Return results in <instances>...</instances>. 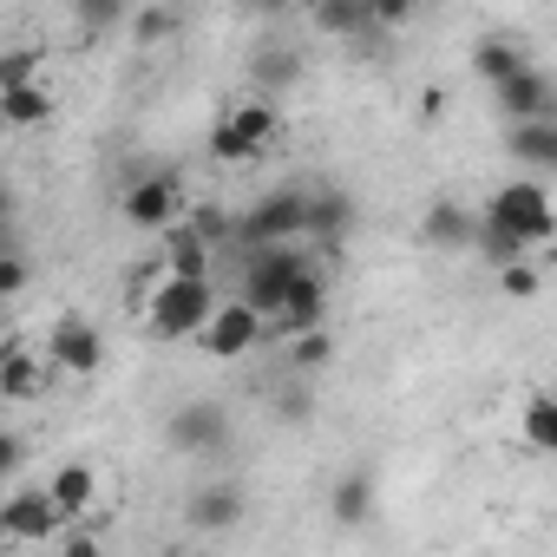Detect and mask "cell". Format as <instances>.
<instances>
[{
  "instance_id": "1",
  "label": "cell",
  "mask_w": 557,
  "mask_h": 557,
  "mask_svg": "<svg viewBox=\"0 0 557 557\" xmlns=\"http://www.w3.org/2000/svg\"><path fill=\"white\" fill-rule=\"evenodd\" d=\"M210 309H216L210 275H164V283L145 296V335L151 342H197Z\"/></svg>"
},
{
  "instance_id": "2",
  "label": "cell",
  "mask_w": 557,
  "mask_h": 557,
  "mask_svg": "<svg viewBox=\"0 0 557 557\" xmlns=\"http://www.w3.org/2000/svg\"><path fill=\"white\" fill-rule=\"evenodd\" d=\"M275 138H283V119H275L269 99H243L230 106L216 125H210V158L216 164H256L275 151Z\"/></svg>"
},
{
  "instance_id": "3",
  "label": "cell",
  "mask_w": 557,
  "mask_h": 557,
  "mask_svg": "<svg viewBox=\"0 0 557 557\" xmlns=\"http://www.w3.org/2000/svg\"><path fill=\"white\" fill-rule=\"evenodd\" d=\"M479 216L505 223V230H511V236H518L524 249L550 243V230H557V210H550V190H544V177H518V184L492 190V203H485Z\"/></svg>"
},
{
  "instance_id": "4",
  "label": "cell",
  "mask_w": 557,
  "mask_h": 557,
  "mask_svg": "<svg viewBox=\"0 0 557 557\" xmlns=\"http://www.w3.org/2000/svg\"><path fill=\"white\" fill-rule=\"evenodd\" d=\"M296 269H309L302 243H249V262H243V302L269 322V309L283 302V289L296 283Z\"/></svg>"
},
{
  "instance_id": "5",
  "label": "cell",
  "mask_w": 557,
  "mask_h": 557,
  "mask_svg": "<svg viewBox=\"0 0 557 557\" xmlns=\"http://www.w3.org/2000/svg\"><path fill=\"white\" fill-rule=\"evenodd\" d=\"M309 236V190H269L249 216H243V243H302Z\"/></svg>"
},
{
  "instance_id": "6",
  "label": "cell",
  "mask_w": 557,
  "mask_h": 557,
  "mask_svg": "<svg viewBox=\"0 0 557 557\" xmlns=\"http://www.w3.org/2000/svg\"><path fill=\"white\" fill-rule=\"evenodd\" d=\"M262 335H269V329H262V315H256L243 296L216 302V309H210V322L197 329V342H203V355H210V361H236V355H249Z\"/></svg>"
},
{
  "instance_id": "7",
  "label": "cell",
  "mask_w": 557,
  "mask_h": 557,
  "mask_svg": "<svg viewBox=\"0 0 557 557\" xmlns=\"http://www.w3.org/2000/svg\"><path fill=\"white\" fill-rule=\"evenodd\" d=\"M40 348H47V361L66 368V374H99V368H106V335H99V322H86V315H60Z\"/></svg>"
},
{
  "instance_id": "8",
  "label": "cell",
  "mask_w": 557,
  "mask_h": 557,
  "mask_svg": "<svg viewBox=\"0 0 557 557\" xmlns=\"http://www.w3.org/2000/svg\"><path fill=\"white\" fill-rule=\"evenodd\" d=\"M60 524H66V518H60V505L47 498V485H27V492H14V498H0V537H8V544H53Z\"/></svg>"
},
{
  "instance_id": "9",
  "label": "cell",
  "mask_w": 557,
  "mask_h": 557,
  "mask_svg": "<svg viewBox=\"0 0 557 557\" xmlns=\"http://www.w3.org/2000/svg\"><path fill=\"white\" fill-rule=\"evenodd\" d=\"M315 322H329V283H322L315 269H296V283L283 289V302L269 309V322H262V329L289 342V335H302V329H315Z\"/></svg>"
},
{
  "instance_id": "10",
  "label": "cell",
  "mask_w": 557,
  "mask_h": 557,
  "mask_svg": "<svg viewBox=\"0 0 557 557\" xmlns=\"http://www.w3.org/2000/svg\"><path fill=\"white\" fill-rule=\"evenodd\" d=\"M177 203H184V184L171 177V171H151V177H132V190H125V223L132 230H171L177 223Z\"/></svg>"
},
{
  "instance_id": "11",
  "label": "cell",
  "mask_w": 557,
  "mask_h": 557,
  "mask_svg": "<svg viewBox=\"0 0 557 557\" xmlns=\"http://www.w3.org/2000/svg\"><path fill=\"white\" fill-rule=\"evenodd\" d=\"M164 440H171L177 453H223V446H230V413H223L216 400H190V407H177V413L164 420Z\"/></svg>"
},
{
  "instance_id": "12",
  "label": "cell",
  "mask_w": 557,
  "mask_h": 557,
  "mask_svg": "<svg viewBox=\"0 0 557 557\" xmlns=\"http://www.w3.org/2000/svg\"><path fill=\"white\" fill-rule=\"evenodd\" d=\"M47 381H53L47 348H27V342H8V335H0V394H8V400H40Z\"/></svg>"
},
{
  "instance_id": "13",
  "label": "cell",
  "mask_w": 557,
  "mask_h": 557,
  "mask_svg": "<svg viewBox=\"0 0 557 557\" xmlns=\"http://www.w3.org/2000/svg\"><path fill=\"white\" fill-rule=\"evenodd\" d=\"M492 99H498V112H505V119H544V112H557L550 73H537L531 60H524L511 79H498V86H492Z\"/></svg>"
},
{
  "instance_id": "14",
  "label": "cell",
  "mask_w": 557,
  "mask_h": 557,
  "mask_svg": "<svg viewBox=\"0 0 557 557\" xmlns=\"http://www.w3.org/2000/svg\"><path fill=\"white\" fill-rule=\"evenodd\" d=\"M505 151H511L518 164H531L537 177H544V171H557V112H544V119H511Z\"/></svg>"
},
{
  "instance_id": "15",
  "label": "cell",
  "mask_w": 557,
  "mask_h": 557,
  "mask_svg": "<svg viewBox=\"0 0 557 557\" xmlns=\"http://www.w3.org/2000/svg\"><path fill=\"white\" fill-rule=\"evenodd\" d=\"M47 498L60 505V518H86V511L99 505V466H92V459H66V466H53Z\"/></svg>"
},
{
  "instance_id": "16",
  "label": "cell",
  "mask_w": 557,
  "mask_h": 557,
  "mask_svg": "<svg viewBox=\"0 0 557 557\" xmlns=\"http://www.w3.org/2000/svg\"><path fill=\"white\" fill-rule=\"evenodd\" d=\"M184 524H190V531H230V524H243V492H236V485H203V492H190V498H184Z\"/></svg>"
},
{
  "instance_id": "17",
  "label": "cell",
  "mask_w": 557,
  "mask_h": 557,
  "mask_svg": "<svg viewBox=\"0 0 557 557\" xmlns=\"http://www.w3.org/2000/svg\"><path fill=\"white\" fill-rule=\"evenodd\" d=\"M53 119V92L34 79V86H0V125H14V132H40Z\"/></svg>"
},
{
  "instance_id": "18",
  "label": "cell",
  "mask_w": 557,
  "mask_h": 557,
  "mask_svg": "<svg viewBox=\"0 0 557 557\" xmlns=\"http://www.w3.org/2000/svg\"><path fill=\"white\" fill-rule=\"evenodd\" d=\"M472 230H479V216L472 210H459V203H433L426 210V223H420V236H426V249H472Z\"/></svg>"
},
{
  "instance_id": "19",
  "label": "cell",
  "mask_w": 557,
  "mask_h": 557,
  "mask_svg": "<svg viewBox=\"0 0 557 557\" xmlns=\"http://www.w3.org/2000/svg\"><path fill=\"white\" fill-rule=\"evenodd\" d=\"M348 223H355V203H348V197H335V190H309V236H302V243H335Z\"/></svg>"
},
{
  "instance_id": "20",
  "label": "cell",
  "mask_w": 557,
  "mask_h": 557,
  "mask_svg": "<svg viewBox=\"0 0 557 557\" xmlns=\"http://www.w3.org/2000/svg\"><path fill=\"white\" fill-rule=\"evenodd\" d=\"M524 66V53H518V40H505V34H485L479 47H472V73L485 79V86H498V79H511Z\"/></svg>"
},
{
  "instance_id": "21",
  "label": "cell",
  "mask_w": 557,
  "mask_h": 557,
  "mask_svg": "<svg viewBox=\"0 0 557 557\" xmlns=\"http://www.w3.org/2000/svg\"><path fill=\"white\" fill-rule=\"evenodd\" d=\"M164 275H210V243H203V230H177V236H171Z\"/></svg>"
},
{
  "instance_id": "22",
  "label": "cell",
  "mask_w": 557,
  "mask_h": 557,
  "mask_svg": "<svg viewBox=\"0 0 557 557\" xmlns=\"http://www.w3.org/2000/svg\"><path fill=\"white\" fill-rule=\"evenodd\" d=\"M524 446L550 453L557 446V400L550 394H524Z\"/></svg>"
},
{
  "instance_id": "23",
  "label": "cell",
  "mask_w": 557,
  "mask_h": 557,
  "mask_svg": "<svg viewBox=\"0 0 557 557\" xmlns=\"http://www.w3.org/2000/svg\"><path fill=\"white\" fill-rule=\"evenodd\" d=\"M125 14H132V0H73V21L86 27V40H106Z\"/></svg>"
},
{
  "instance_id": "24",
  "label": "cell",
  "mask_w": 557,
  "mask_h": 557,
  "mask_svg": "<svg viewBox=\"0 0 557 557\" xmlns=\"http://www.w3.org/2000/svg\"><path fill=\"white\" fill-rule=\"evenodd\" d=\"M249 79H256V86H296V79H302V53H296V47H275V53H256Z\"/></svg>"
},
{
  "instance_id": "25",
  "label": "cell",
  "mask_w": 557,
  "mask_h": 557,
  "mask_svg": "<svg viewBox=\"0 0 557 557\" xmlns=\"http://www.w3.org/2000/svg\"><path fill=\"white\" fill-rule=\"evenodd\" d=\"M329 505H335V518H342V524H361V518L374 511V485H368V472H348V479L335 485V498H329Z\"/></svg>"
},
{
  "instance_id": "26",
  "label": "cell",
  "mask_w": 557,
  "mask_h": 557,
  "mask_svg": "<svg viewBox=\"0 0 557 557\" xmlns=\"http://www.w3.org/2000/svg\"><path fill=\"white\" fill-rule=\"evenodd\" d=\"M289 361L296 368H329L335 361V335L315 322V329H302V335H289Z\"/></svg>"
},
{
  "instance_id": "27",
  "label": "cell",
  "mask_w": 557,
  "mask_h": 557,
  "mask_svg": "<svg viewBox=\"0 0 557 557\" xmlns=\"http://www.w3.org/2000/svg\"><path fill=\"white\" fill-rule=\"evenodd\" d=\"M47 73V47H14L0 53V86H34Z\"/></svg>"
},
{
  "instance_id": "28",
  "label": "cell",
  "mask_w": 557,
  "mask_h": 557,
  "mask_svg": "<svg viewBox=\"0 0 557 557\" xmlns=\"http://www.w3.org/2000/svg\"><path fill=\"white\" fill-rule=\"evenodd\" d=\"M361 14H368V34H400L420 14V0H361Z\"/></svg>"
},
{
  "instance_id": "29",
  "label": "cell",
  "mask_w": 557,
  "mask_h": 557,
  "mask_svg": "<svg viewBox=\"0 0 557 557\" xmlns=\"http://www.w3.org/2000/svg\"><path fill=\"white\" fill-rule=\"evenodd\" d=\"M315 21H322V34H368L361 0H315Z\"/></svg>"
},
{
  "instance_id": "30",
  "label": "cell",
  "mask_w": 557,
  "mask_h": 557,
  "mask_svg": "<svg viewBox=\"0 0 557 557\" xmlns=\"http://www.w3.org/2000/svg\"><path fill=\"white\" fill-rule=\"evenodd\" d=\"M498 289H505L511 302H531V296H537V269H531L524 256H511V262H498Z\"/></svg>"
},
{
  "instance_id": "31",
  "label": "cell",
  "mask_w": 557,
  "mask_h": 557,
  "mask_svg": "<svg viewBox=\"0 0 557 557\" xmlns=\"http://www.w3.org/2000/svg\"><path fill=\"white\" fill-rule=\"evenodd\" d=\"M21 289H34V262L21 249H0V296H21Z\"/></svg>"
},
{
  "instance_id": "32",
  "label": "cell",
  "mask_w": 557,
  "mask_h": 557,
  "mask_svg": "<svg viewBox=\"0 0 557 557\" xmlns=\"http://www.w3.org/2000/svg\"><path fill=\"white\" fill-rule=\"evenodd\" d=\"M132 27H138V40H145V47H158V40L171 34V14H164V8H145V14H138Z\"/></svg>"
},
{
  "instance_id": "33",
  "label": "cell",
  "mask_w": 557,
  "mask_h": 557,
  "mask_svg": "<svg viewBox=\"0 0 557 557\" xmlns=\"http://www.w3.org/2000/svg\"><path fill=\"white\" fill-rule=\"evenodd\" d=\"M53 537H60L73 557H99V531H86V524H79V531H53Z\"/></svg>"
},
{
  "instance_id": "34",
  "label": "cell",
  "mask_w": 557,
  "mask_h": 557,
  "mask_svg": "<svg viewBox=\"0 0 557 557\" xmlns=\"http://www.w3.org/2000/svg\"><path fill=\"white\" fill-rule=\"evenodd\" d=\"M21 453H27V446H21V433H0V472H14V466H21Z\"/></svg>"
},
{
  "instance_id": "35",
  "label": "cell",
  "mask_w": 557,
  "mask_h": 557,
  "mask_svg": "<svg viewBox=\"0 0 557 557\" xmlns=\"http://www.w3.org/2000/svg\"><path fill=\"white\" fill-rule=\"evenodd\" d=\"M256 8H262V14H283V8H296V0H256Z\"/></svg>"
},
{
  "instance_id": "36",
  "label": "cell",
  "mask_w": 557,
  "mask_h": 557,
  "mask_svg": "<svg viewBox=\"0 0 557 557\" xmlns=\"http://www.w3.org/2000/svg\"><path fill=\"white\" fill-rule=\"evenodd\" d=\"M0 243H8V190H0Z\"/></svg>"
}]
</instances>
